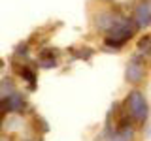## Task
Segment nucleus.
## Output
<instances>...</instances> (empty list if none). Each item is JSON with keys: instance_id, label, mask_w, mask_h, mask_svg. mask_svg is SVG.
<instances>
[{"instance_id": "nucleus-1", "label": "nucleus", "mask_w": 151, "mask_h": 141, "mask_svg": "<svg viewBox=\"0 0 151 141\" xmlns=\"http://www.w3.org/2000/svg\"><path fill=\"white\" fill-rule=\"evenodd\" d=\"M123 109L129 113V117L134 120V124L144 126L149 119V103L145 100V94L136 87L123 100Z\"/></svg>"}, {"instance_id": "nucleus-2", "label": "nucleus", "mask_w": 151, "mask_h": 141, "mask_svg": "<svg viewBox=\"0 0 151 141\" xmlns=\"http://www.w3.org/2000/svg\"><path fill=\"white\" fill-rule=\"evenodd\" d=\"M144 58L145 56L138 51V55L130 56V60L127 62V68H125V81L130 85V87H138V85L144 83L145 79V64H144Z\"/></svg>"}, {"instance_id": "nucleus-3", "label": "nucleus", "mask_w": 151, "mask_h": 141, "mask_svg": "<svg viewBox=\"0 0 151 141\" xmlns=\"http://www.w3.org/2000/svg\"><path fill=\"white\" fill-rule=\"evenodd\" d=\"M132 19H134L138 30L151 26V0H142V2L136 4Z\"/></svg>"}, {"instance_id": "nucleus-4", "label": "nucleus", "mask_w": 151, "mask_h": 141, "mask_svg": "<svg viewBox=\"0 0 151 141\" xmlns=\"http://www.w3.org/2000/svg\"><path fill=\"white\" fill-rule=\"evenodd\" d=\"M121 17L123 15H117V13H113V11H100V13L94 15V26L100 32H110L111 28L119 23Z\"/></svg>"}, {"instance_id": "nucleus-5", "label": "nucleus", "mask_w": 151, "mask_h": 141, "mask_svg": "<svg viewBox=\"0 0 151 141\" xmlns=\"http://www.w3.org/2000/svg\"><path fill=\"white\" fill-rule=\"evenodd\" d=\"M4 100H6V105H8L9 113H17V115H21V113L27 109V98H25V94L19 92V90L9 92Z\"/></svg>"}, {"instance_id": "nucleus-6", "label": "nucleus", "mask_w": 151, "mask_h": 141, "mask_svg": "<svg viewBox=\"0 0 151 141\" xmlns=\"http://www.w3.org/2000/svg\"><path fill=\"white\" fill-rule=\"evenodd\" d=\"M19 75H21L23 81L28 83V88H30V90H34V88H36V79H38L34 70H32L30 66H21V68H19Z\"/></svg>"}, {"instance_id": "nucleus-7", "label": "nucleus", "mask_w": 151, "mask_h": 141, "mask_svg": "<svg viewBox=\"0 0 151 141\" xmlns=\"http://www.w3.org/2000/svg\"><path fill=\"white\" fill-rule=\"evenodd\" d=\"M132 137H134V126L123 128V130H115L108 141H132Z\"/></svg>"}, {"instance_id": "nucleus-8", "label": "nucleus", "mask_w": 151, "mask_h": 141, "mask_svg": "<svg viewBox=\"0 0 151 141\" xmlns=\"http://www.w3.org/2000/svg\"><path fill=\"white\" fill-rule=\"evenodd\" d=\"M38 66H40L42 70H53L59 66V60H57L55 55H45V56H40L38 58Z\"/></svg>"}, {"instance_id": "nucleus-9", "label": "nucleus", "mask_w": 151, "mask_h": 141, "mask_svg": "<svg viewBox=\"0 0 151 141\" xmlns=\"http://www.w3.org/2000/svg\"><path fill=\"white\" fill-rule=\"evenodd\" d=\"M125 45H127V41L125 40H119V38H111V36L104 38V47H108V49H111V51H119Z\"/></svg>"}, {"instance_id": "nucleus-10", "label": "nucleus", "mask_w": 151, "mask_h": 141, "mask_svg": "<svg viewBox=\"0 0 151 141\" xmlns=\"http://www.w3.org/2000/svg\"><path fill=\"white\" fill-rule=\"evenodd\" d=\"M93 53H94L93 47H79L78 51H72V55L76 58H81V60H89L93 56Z\"/></svg>"}, {"instance_id": "nucleus-11", "label": "nucleus", "mask_w": 151, "mask_h": 141, "mask_svg": "<svg viewBox=\"0 0 151 141\" xmlns=\"http://www.w3.org/2000/svg\"><path fill=\"white\" fill-rule=\"evenodd\" d=\"M8 105H6V100H0V128H2V124H4V119H6V115H8Z\"/></svg>"}, {"instance_id": "nucleus-12", "label": "nucleus", "mask_w": 151, "mask_h": 141, "mask_svg": "<svg viewBox=\"0 0 151 141\" xmlns=\"http://www.w3.org/2000/svg\"><path fill=\"white\" fill-rule=\"evenodd\" d=\"M27 53H28V43H27V41H23V43H19L15 47V53H13V55H15V56H25Z\"/></svg>"}, {"instance_id": "nucleus-13", "label": "nucleus", "mask_w": 151, "mask_h": 141, "mask_svg": "<svg viewBox=\"0 0 151 141\" xmlns=\"http://www.w3.org/2000/svg\"><path fill=\"white\" fill-rule=\"evenodd\" d=\"M0 141H12V139H9V137H4V135H2V137H0Z\"/></svg>"}]
</instances>
